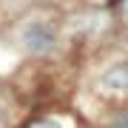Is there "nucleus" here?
<instances>
[{
  "instance_id": "nucleus-1",
  "label": "nucleus",
  "mask_w": 128,
  "mask_h": 128,
  "mask_svg": "<svg viewBox=\"0 0 128 128\" xmlns=\"http://www.w3.org/2000/svg\"><path fill=\"white\" fill-rule=\"evenodd\" d=\"M23 43H26L28 51H48L51 46H54V34H51L48 26L34 23V26H28L23 32Z\"/></svg>"
},
{
  "instance_id": "nucleus-3",
  "label": "nucleus",
  "mask_w": 128,
  "mask_h": 128,
  "mask_svg": "<svg viewBox=\"0 0 128 128\" xmlns=\"http://www.w3.org/2000/svg\"><path fill=\"white\" fill-rule=\"evenodd\" d=\"M114 128H128V114H125V117H120L117 122H114Z\"/></svg>"
},
{
  "instance_id": "nucleus-4",
  "label": "nucleus",
  "mask_w": 128,
  "mask_h": 128,
  "mask_svg": "<svg viewBox=\"0 0 128 128\" xmlns=\"http://www.w3.org/2000/svg\"><path fill=\"white\" fill-rule=\"evenodd\" d=\"M125 9H128V0H125Z\"/></svg>"
},
{
  "instance_id": "nucleus-2",
  "label": "nucleus",
  "mask_w": 128,
  "mask_h": 128,
  "mask_svg": "<svg viewBox=\"0 0 128 128\" xmlns=\"http://www.w3.org/2000/svg\"><path fill=\"white\" fill-rule=\"evenodd\" d=\"M32 128H60L57 122H51V120H40V122H34Z\"/></svg>"
}]
</instances>
